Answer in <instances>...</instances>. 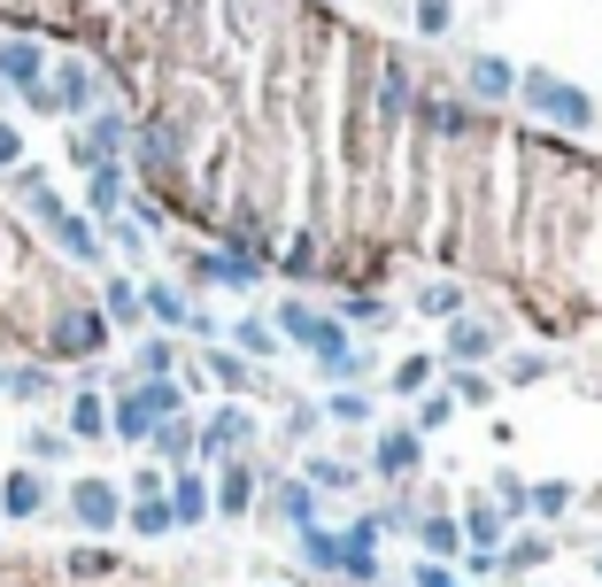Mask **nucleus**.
<instances>
[{"label": "nucleus", "mask_w": 602, "mask_h": 587, "mask_svg": "<svg viewBox=\"0 0 602 587\" xmlns=\"http://www.w3.org/2000/svg\"><path fill=\"white\" fill-rule=\"evenodd\" d=\"M518 93H525V109H541V117H556V125H588V117H595V101H588L580 86H564L556 70H525Z\"/></svg>", "instance_id": "f257e3e1"}, {"label": "nucleus", "mask_w": 602, "mask_h": 587, "mask_svg": "<svg viewBox=\"0 0 602 587\" xmlns=\"http://www.w3.org/2000/svg\"><path fill=\"white\" fill-rule=\"evenodd\" d=\"M101 340H109V317H101V309H86V301H70V309L54 317V348H62V356H78V364H93V356H101Z\"/></svg>", "instance_id": "f03ea898"}, {"label": "nucleus", "mask_w": 602, "mask_h": 587, "mask_svg": "<svg viewBox=\"0 0 602 587\" xmlns=\"http://www.w3.org/2000/svg\"><path fill=\"white\" fill-rule=\"evenodd\" d=\"M70 518H78L86 534H109V526L124 518V495H117V479H70Z\"/></svg>", "instance_id": "7ed1b4c3"}, {"label": "nucleus", "mask_w": 602, "mask_h": 587, "mask_svg": "<svg viewBox=\"0 0 602 587\" xmlns=\"http://www.w3.org/2000/svg\"><path fill=\"white\" fill-rule=\"evenodd\" d=\"M248 434H255V418H248L240 402H224V410H217V418L193 434V456H209V464H232V448H240Z\"/></svg>", "instance_id": "20e7f679"}, {"label": "nucleus", "mask_w": 602, "mask_h": 587, "mask_svg": "<svg viewBox=\"0 0 602 587\" xmlns=\"http://www.w3.org/2000/svg\"><path fill=\"white\" fill-rule=\"evenodd\" d=\"M39 78H47L39 39H0V86H8V93H31Z\"/></svg>", "instance_id": "39448f33"}, {"label": "nucleus", "mask_w": 602, "mask_h": 587, "mask_svg": "<svg viewBox=\"0 0 602 587\" xmlns=\"http://www.w3.org/2000/svg\"><path fill=\"white\" fill-rule=\"evenodd\" d=\"M47 101H54V117H86V109H93V70H86V62H62V70L47 78Z\"/></svg>", "instance_id": "423d86ee"}, {"label": "nucleus", "mask_w": 602, "mask_h": 587, "mask_svg": "<svg viewBox=\"0 0 602 587\" xmlns=\"http://www.w3.org/2000/svg\"><path fill=\"white\" fill-rule=\"evenodd\" d=\"M124 201H132V193H124V162H93V170H86V209L109 225V217H124Z\"/></svg>", "instance_id": "0eeeda50"}, {"label": "nucleus", "mask_w": 602, "mask_h": 587, "mask_svg": "<svg viewBox=\"0 0 602 587\" xmlns=\"http://www.w3.org/2000/svg\"><path fill=\"white\" fill-rule=\"evenodd\" d=\"M0 510H8V518H39V510H47V479H39V464H16V471L0 479Z\"/></svg>", "instance_id": "6e6552de"}, {"label": "nucleus", "mask_w": 602, "mask_h": 587, "mask_svg": "<svg viewBox=\"0 0 602 587\" xmlns=\"http://www.w3.org/2000/svg\"><path fill=\"white\" fill-rule=\"evenodd\" d=\"M162 487H170V495H162V503H170V526H201V518H209V479H201V471H178V479H162Z\"/></svg>", "instance_id": "1a4fd4ad"}, {"label": "nucleus", "mask_w": 602, "mask_h": 587, "mask_svg": "<svg viewBox=\"0 0 602 587\" xmlns=\"http://www.w3.org/2000/svg\"><path fill=\"white\" fill-rule=\"evenodd\" d=\"M140 309H148L162 332H185V325H193V301L170 287V279H148V287H140Z\"/></svg>", "instance_id": "9d476101"}, {"label": "nucleus", "mask_w": 602, "mask_h": 587, "mask_svg": "<svg viewBox=\"0 0 602 587\" xmlns=\"http://www.w3.org/2000/svg\"><path fill=\"white\" fill-rule=\"evenodd\" d=\"M479 356H494V325H479V317H449V364H479Z\"/></svg>", "instance_id": "9b49d317"}, {"label": "nucleus", "mask_w": 602, "mask_h": 587, "mask_svg": "<svg viewBox=\"0 0 602 587\" xmlns=\"http://www.w3.org/2000/svg\"><path fill=\"white\" fill-rule=\"evenodd\" d=\"M148 448L162 456V464H178V471H185V464H193V418H185V410H178V418H162V426L148 434Z\"/></svg>", "instance_id": "f8f14e48"}, {"label": "nucleus", "mask_w": 602, "mask_h": 587, "mask_svg": "<svg viewBox=\"0 0 602 587\" xmlns=\"http://www.w3.org/2000/svg\"><path fill=\"white\" fill-rule=\"evenodd\" d=\"M70 440H109V402L86 387V395H70V426H62Z\"/></svg>", "instance_id": "ddd939ff"}, {"label": "nucleus", "mask_w": 602, "mask_h": 587, "mask_svg": "<svg viewBox=\"0 0 602 587\" xmlns=\"http://www.w3.org/2000/svg\"><path fill=\"white\" fill-rule=\"evenodd\" d=\"M209 379H217V387H232V395H255V387H263V379H255V364H248L240 348H217V356H209Z\"/></svg>", "instance_id": "4468645a"}, {"label": "nucleus", "mask_w": 602, "mask_h": 587, "mask_svg": "<svg viewBox=\"0 0 602 587\" xmlns=\"http://www.w3.org/2000/svg\"><path fill=\"white\" fill-rule=\"evenodd\" d=\"M209 503H217L224 518H240V510L255 503V471H248V464H224V479H217V495H209Z\"/></svg>", "instance_id": "2eb2a0df"}, {"label": "nucleus", "mask_w": 602, "mask_h": 587, "mask_svg": "<svg viewBox=\"0 0 602 587\" xmlns=\"http://www.w3.org/2000/svg\"><path fill=\"white\" fill-rule=\"evenodd\" d=\"M518 78H510V62H494V54H471V93L479 101H502Z\"/></svg>", "instance_id": "dca6fc26"}, {"label": "nucleus", "mask_w": 602, "mask_h": 587, "mask_svg": "<svg viewBox=\"0 0 602 587\" xmlns=\"http://www.w3.org/2000/svg\"><path fill=\"white\" fill-rule=\"evenodd\" d=\"M101 317H109V325H140V317H148V309H140V287H132V279H109Z\"/></svg>", "instance_id": "f3484780"}, {"label": "nucleus", "mask_w": 602, "mask_h": 587, "mask_svg": "<svg viewBox=\"0 0 602 587\" xmlns=\"http://www.w3.org/2000/svg\"><path fill=\"white\" fill-rule=\"evenodd\" d=\"M379 471H387V479L418 471V434H387V440H379Z\"/></svg>", "instance_id": "a211bd4d"}, {"label": "nucleus", "mask_w": 602, "mask_h": 587, "mask_svg": "<svg viewBox=\"0 0 602 587\" xmlns=\"http://www.w3.org/2000/svg\"><path fill=\"white\" fill-rule=\"evenodd\" d=\"M170 364H178V348L154 332V340H140V356H132V379H170Z\"/></svg>", "instance_id": "6ab92c4d"}, {"label": "nucleus", "mask_w": 602, "mask_h": 587, "mask_svg": "<svg viewBox=\"0 0 602 587\" xmlns=\"http://www.w3.org/2000/svg\"><path fill=\"white\" fill-rule=\"evenodd\" d=\"M124 518H132V534H170V503H162V495H132V510H124Z\"/></svg>", "instance_id": "aec40b11"}, {"label": "nucleus", "mask_w": 602, "mask_h": 587, "mask_svg": "<svg viewBox=\"0 0 602 587\" xmlns=\"http://www.w3.org/2000/svg\"><path fill=\"white\" fill-rule=\"evenodd\" d=\"M309 510H317V487H309V479H287V487H279V518H287V526H309Z\"/></svg>", "instance_id": "412c9836"}, {"label": "nucleus", "mask_w": 602, "mask_h": 587, "mask_svg": "<svg viewBox=\"0 0 602 587\" xmlns=\"http://www.w3.org/2000/svg\"><path fill=\"white\" fill-rule=\"evenodd\" d=\"M301 557H309L317 573H332V565H340V534H324V526H301Z\"/></svg>", "instance_id": "4be33fe9"}, {"label": "nucleus", "mask_w": 602, "mask_h": 587, "mask_svg": "<svg viewBox=\"0 0 602 587\" xmlns=\"http://www.w3.org/2000/svg\"><path fill=\"white\" fill-rule=\"evenodd\" d=\"M23 456H31V464H62V456H70V434L39 426V434H23Z\"/></svg>", "instance_id": "5701e85b"}, {"label": "nucleus", "mask_w": 602, "mask_h": 587, "mask_svg": "<svg viewBox=\"0 0 602 587\" xmlns=\"http://www.w3.org/2000/svg\"><path fill=\"white\" fill-rule=\"evenodd\" d=\"M232 340H240V356H271V348H279V332H271L263 317H240V325H232Z\"/></svg>", "instance_id": "b1692460"}, {"label": "nucleus", "mask_w": 602, "mask_h": 587, "mask_svg": "<svg viewBox=\"0 0 602 587\" xmlns=\"http://www.w3.org/2000/svg\"><path fill=\"white\" fill-rule=\"evenodd\" d=\"M8 395H16V402H39V395H54V379H47L39 364H16V371H8Z\"/></svg>", "instance_id": "393cba45"}, {"label": "nucleus", "mask_w": 602, "mask_h": 587, "mask_svg": "<svg viewBox=\"0 0 602 587\" xmlns=\"http://www.w3.org/2000/svg\"><path fill=\"white\" fill-rule=\"evenodd\" d=\"M425 379H433V356H402L394 364V395H425Z\"/></svg>", "instance_id": "a878e982"}, {"label": "nucleus", "mask_w": 602, "mask_h": 587, "mask_svg": "<svg viewBox=\"0 0 602 587\" xmlns=\"http://www.w3.org/2000/svg\"><path fill=\"white\" fill-rule=\"evenodd\" d=\"M309 487L324 495V487H355V471L340 464V456H309Z\"/></svg>", "instance_id": "bb28decb"}, {"label": "nucleus", "mask_w": 602, "mask_h": 587, "mask_svg": "<svg viewBox=\"0 0 602 587\" xmlns=\"http://www.w3.org/2000/svg\"><path fill=\"white\" fill-rule=\"evenodd\" d=\"M418 309L449 325V317H463V287H425V294H418Z\"/></svg>", "instance_id": "cd10ccee"}, {"label": "nucleus", "mask_w": 602, "mask_h": 587, "mask_svg": "<svg viewBox=\"0 0 602 587\" xmlns=\"http://www.w3.org/2000/svg\"><path fill=\"white\" fill-rule=\"evenodd\" d=\"M332 418H340V426H363V418H371V395L340 387V395H332Z\"/></svg>", "instance_id": "c85d7f7f"}, {"label": "nucleus", "mask_w": 602, "mask_h": 587, "mask_svg": "<svg viewBox=\"0 0 602 587\" xmlns=\"http://www.w3.org/2000/svg\"><path fill=\"white\" fill-rule=\"evenodd\" d=\"M449 410H455V395H425V402H418V434H441Z\"/></svg>", "instance_id": "c756f323"}, {"label": "nucleus", "mask_w": 602, "mask_h": 587, "mask_svg": "<svg viewBox=\"0 0 602 587\" xmlns=\"http://www.w3.org/2000/svg\"><path fill=\"white\" fill-rule=\"evenodd\" d=\"M502 379L510 387H533V379H549V356H518V364H502Z\"/></svg>", "instance_id": "7c9ffc66"}, {"label": "nucleus", "mask_w": 602, "mask_h": 587, "mask_svg": "<svg viewBox=\"0 0 602 587\" xmlns=\"http://www.w3.org/2000/svg\"><path fill=\"white\" fill-rule=\"evenodd\" d=\"M471 541H479V549H494V541H502V510H486V503H479V510H471Z\"/></svg>", "instance_id": "2f4dec72"}, {"label": "nucleus", "mask_w": 602, "mask_h": 587, "mask_svg": "<svg viewBox=\"0 0 602 587\" xmlns=\"http://www.w3.org/2000/svg\"><path fill=\"white\" fill-rule=\"evenodd\" d=\"M502 565H549V541H541V534H525V541H510V549H502Z\"/></svg>", "instance_id": "473e14b6"}, {"label": "nucleus", "mask_w": 602, "mask_h": 587, "mask_svg": "<svg viewBox=\"0 0 602 587\" xmlns=\"http://www.w3.org/2000/svg\"><path fill=\"white\" fill-rule=\"evenodd\" d=\"M418 541H425L433 557H449V549H455V526H449V518H425V526H418Z\"/></svg>", "instance_id": "72a5a7b5"}, {"label": "nucleus", "mask_w": 602, "mask_h": 587, "mask_svg": "<svg viewBox=\"0 0 602 587\" xmlns=\"http://www.w3.org/2000/svg\"><path fill=\"white\" fill-rule=\"evenodd\" d=\"M455 402H494V379H479V371H455Z\"/></svg>", "instance_id": "f704fd0d"}, {"label": "nucleus", "mask_w": 602, "mask_h": 587, "mask_svg": "<svg viewBox=\"0 0 602 587\" xmlns=\"http://www.w3.org/2000/svg\"><path fill=\"white\" fill-rule=\"evenodd\" d=\"M564 503H572V487H564V479H541V487H533V510H549V518H556Z\"/></svg>", "instance_id": "c9c22d12"}, {"label": "nucleus", "mask_w": 602, "mask_h": 587, "mask_svg": "<svg viewBox=\"0 0 602 587\" xmlns=\"http://www.w3.org/2000/svg\"><path fill=\"white\" fill-rule=\"evenodd\" d=\"M109 240H117V248H124V256H140V248H148V240H140V225H132V217H109Z\"/></svg>", "instance_id": "e433bc0d"}, {"label": "nucleus", "mask_w": 602, "mask_h": 587, "mask_svg": "<svg viewBox=\"0 0 602 587\" xmlns=\"http://www.w3.org/2000/svg\"><path fill=\"white\" fill-rule=\"evenodd\" d=\"M348 317H355V325H379L387 301H379V294H348Z\"/></svg>", "instance_id": "4c0bfd02"}, {"label": "nucleus", "mask_w": 602, "mask_h": 587, "mask_svg": "<svg viewBox=\"0 0 602 587\" xmlns=\"http://www.w3.org/2000/svg\"><path fill=\"white\" fill-rule=\"evenodd\" d=\"M109 565H117L109 549H78V557H70V573H78V580H93V573H109Z\"/></svg>", "instance_id": "58836bf2"}, {"label": "nucleus", "mask_w": 602, "mask_h": 587, "mask_svg": "<svg viewBox=\"0 0 602 587\" xmlns=\"http://www.w3.org/2000/svg\"><path fill=\"white\" fill-rule=\"evenodd\" d=\"M425 117H433V132H463V125H471V117H463V109H455V101H433V109H425Z\"/></svg>", "instance_id": "ea45409f"}, {"label": "nucleus", "mask_w": 602, "mask_h": 587, "mask_svg": "<svg viewBox=\"0 0 602 587\" xmlns=\"http://www.w3.org/2000/svg\"><path fill=\"white\" fill-rule=\"evenodd\" d=\"M418 31H449V0H418Z\"/></svg>", "instance_id": "a19ab883"}, {"label": "nucleus", "mask_w": 602, "mask_h": 587, "mask_svg": "<svg viewBox=\"0 0 602 587\" xmlns=\"http://www.w3.org/2000/svg\"><path fill=\"white\" fill-rule=\"evenodd\" d=\"M16 162H23V132H16V125H0V170H16Z\"/></svg>", "instance_id": "79ce46f5"}, {"label": "nucleus", "mask_w": 602, "mask_h": 587, "mask_svg": "<svg viewBox=\"0 0 602 587\" xmlns=\"http://www.w3.org/2000/svg\"><path fill=\"white\" fill-rule=\"evenodd\" d=\"M418 587H455V580L441 573V565H425V573H418Z\"/></svg>", "instance_id": "37998d69"}, {"label": "nucleus", "mask_w": 602, "mask_h": 587, "mask_svg": "<svg viewBox=\"0 0 602 587\" xmlns=\"http://www.w3.org/2000/svg\"><path fill=\"white\" fill-rule=\"evenodd\" d=\"M0 395H8V364H0Z\"/></svg>", "instance_id": "c03bdc74"}, {"label": "nucleus", "mask_w": 602, "mask_h": 587, "mask_svg": "<svg viewBox=\"0 0 602 587\" xmlns=\"http://www.w3.org/2000/svg\"><path fill=\"white\" fill-rule=\"evenodd\" d=\"M595 573H602V557H595Z\"/></svg>", "instance_id": "a18cd8bd"}]
</instances>
